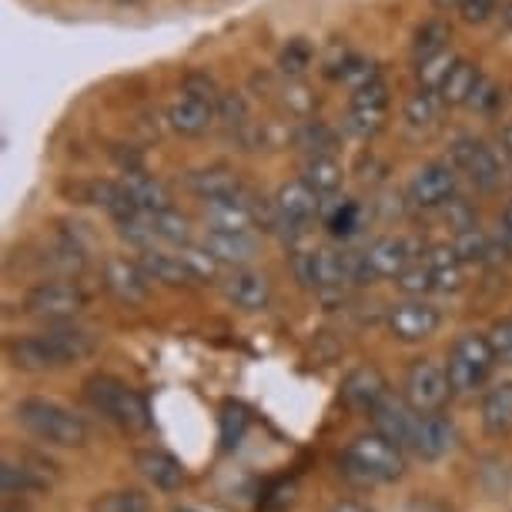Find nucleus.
Here are the masks:
<instances>
[{"instance_id": "nucleus-14", "label": "nucleus", "mask_w": 512, "mask_h": 512, "mask_svg": "<svg viewBox=\"0 0 512 512\" xmlns=\"http://www.w3.org/2000/svg\"><path fill=\"white\" fill-rule=\"evenodd\" d=\"M459 442V432H456V422L446 419L442 412H425L419 415V429H415V452L422 459H446Z\"/></svg>"}, {"instance_id": "nucleus-49", "label": "nucleus", "mask_w": 512, "mask_h": 512, "mask_svg": "<svg viewBox=\"0 0 512 512\" xmlns=\"http://www.w3.org/2000/svg\"><path fill=\"white\" fill-rule=\"evenodd\" d=\"M446 218H449V228H452V231L476 228V208H472L469 201H462L459 195L446 205Z\"/></svg>"}, {"instance_id": "nucleus-42", "label": "nucleus", "mask_w": 512, "mask_h": 512, "mask_svg": "<svg viewBox=\"0 0 512 512\" xmlns=\"http://www.w3.org/2000/svg\"><path fill=\"white\" fill-rule=\"evenodd\" d=\"M312 44L308 41H288L285 47H282V54H278V67H282V74H288V77H302L308 67H312Z\"/></svg>"}, {"instance_id": "nucleus-52", "label": "nucleus", "mask_w": 512, "mask_h": 512, "mask_svg": "<svg viewBox=\"0 0 512 512\" xmlns=\"http://www.w3.org/2000/svg\"><path fill=\"white\" fill-rule=\"evenodd\" d=\"M496 151L512 164V121H502L496 131Z\"/></svg>"}, {"instance_id": "nucleus-4", "label": "nucleus", "mask_w": 512, "mask_h": 512, "mask_svg": "<svg viewBox=\"0 0 512 512\" xmlns=\"http://www.w3.org/2000/svg\"><path fill=\"white\" fill-rule=\"evenodd\" d=\"M342 466L345 476L355 482H395L405 472V456L402 446H395L382 432H369L345 449Z\"/></svg>"}, {"instance_id": "nucleus-3", "label": "nucleus", "mask_w": 512, "mask_h": 512, "mask_svg": "<svg viewBox=\"0 0 512 512\" xmlns=\"http://www.w3.org/2000/svg\"><path fill=\"white\" fill-rule=\"evenodd\" d=\"M84 399L94 412H101L104 419L121 425L124 432H144L151 429V409L148 399L141 392H134L131 385H124L114 375H91L84 382Z\"/></svg>"}, {"instance_id": "nucleus-1", "label": "nucleus", "mask_w": 512, "mask_h": 512, "mask_svg": "<svg viewBox=\"0 0 512 512\" xmlns=\"http://www.w3.org/2000/svg\"><path fill=\"white\" fill-rule=\"evenodd\" d=\"M101 338L88 332V328H77V325H54L47 332L37 335H24L7 342V362L14 365L17 372H54L64 369V365H74L81 359H91L98 352Z\"/></svg>"}, {"instance_id": "nucleus-13", "label": "nucleus", "mask_w": 512, "mask_h": 512, "mask_svg": "<svg viewBox=\"0 0 512 512\" xmlns=\"http://www.w3.org/2000/svg\"><path fill=\"white\" fill-rule=\"evenodd\" d=\"M375 422V432H382L385 439H392L395 446H415V429H419V412L412 409L405 399L385 395V399L369 412Z\"/></svg>"}, {"instance_id": "nucleus-28", "label": "nucleus", "mask_w": 512, "mask_h": 512, "mask_svg": "<svg viewBox=\"0 0 512 512\" xmlns=\"http://www.w3.org/2000/svg\"><path fill=\"white\" fill-rule=\"evenodd\" d=\"M124 191H128V198L138 205L141 211H164V208H175L171 205V191L161 185L158 178L151 175H141V171H128V175L121 178Z\"/></svg>"}, {"instance_id": "nucleus-19", "label": "nucleus", "mask_w": 512, "mask_h": 512, "mask_svg": "<svg viewBox=\"0 0 512 512\" xmlns=\"http://www.w3.org/2000/svg\"><path fill=\"white\" fill-rule=\"evenodd\" d=\"M221 288H225L228 302L245 308V312H262L272 302V282L262 272H251V268H235L221 282Z\"/></svg>"}, {"instance_id": "nucleus-11", "label": "nucleus", "mask_w": 512, "mask_h": 512, "mask_svg": "<svg viewBox=\"0 0 512 512\" xmlns=\"http://www.w3.org/2000/svg\"><path fill=\"white\" fill-rule=\"evenodd\" d=\"M442 325V312L432 302H422V298H412V302L395 305L389 312V332L405 345L425 342L439 332Z\"/></svg>"}, {"instance_id": "nucleus-17", "label": "nucleus", "mask_w": 512, "mask_h": 512, "mask_svg": "<svg viewBox=\"0 0 512 512\" xmlns=\"http://www.w3.org/2000/svg\"><path fill=\"white\" fill-rule=\"evenodd\" d=\"M201 245L215 255V262L231 265V268H248L258 258V238L251 235V231H215V228H208Z\"/></svg>"}, {"instance_id": "nucleus-29", "label": "nucleus", "mask_w": 512, "mask_h": 512, "mask_svg": "<svg viewBox=\"0 0 512 512\" xmlns=\"http://www.w3.org/2000/svg\"><path fill=\"white\" fill-rule=\"evenodd\" d=\"M442 108H446V104H442L439 91L419 88L415 94H409V101H405L402 118H405V124H409L412 131H429V128H436V124H439Z\"/></svg>"}, {"instance_id": "nucleus-48", "label": "nucleus", "mask_w": 512, "mask_h": 512, "mask_svg": "<svg viewBox=\"0 0 512 512\" xmlns=\"http://www.w3.org/2000/svg\"><path fill=\"white\" fill-rule=\"evenodd\" d=\"M456 11L469 27H482L486 21H492V14H496V0H459Z\"/></svg>"}, {"instance_id": "nucleus-43", "label": "nucleus", "mask_w": 512, "mask_h": 512, "mask_svg": "<svg viewBox=\"0 0 512 512\" xmlns=\"http://www.w3.org/2000/svg\"><path fill=\"white\" fill-rule=\"evenodd\" d=\"M181 91H185V98H195L205 104H218V98H221L218 81L208 71H188L181 77Z\"/></svg>"}, {"instance_id": "nucleus-38", "label": "nucleus", "mask_w": 512, "mask_h": 512, "mask_svg": "<svg viewBox=\"0 0 512 512\" xmlns=\"http://www.w3.org/2000/svg\"><path fill=\"white\" fill-rule=\"evenodd\" d=\"M0 486H4L7 496H17V492H21V496H27V492L44 489L47 482L37 479L27 466H17V462L4 459V466H0Z\"/></svg>"}, {"instance_id": "nucleus-36", "label": "nucleus", "mask_w": 512, "mask_h": 512, "mask_svg": "<svg viewBox=\"0 0 512 512\" xmlns=\"http://www.w3.org/2000/svg\"><path fill=\"white\" fill-rule=\"evenodd\" d=\"M459 61V54L446 47V51L425 57V61L415 64V81H419V88H429V91H439L442 81H446V74L452 71V64Z\"/></svg>"}, {"instance_id": "nucleus-15", "label": "nucleus", "mask_w": 512, "mask_h": 512, "mask_svg": "<svg viewBox=\"0 0 512 512\" xmlns=\"http://www.w3.org/2000/svg\"><path fill=\"white\" fill-rule=\"evenodd\" d=\"M412 241L405 235H382L365 248V262L375 278H399L412 265Z\"/></svg>"}, {"instance_id": "nucleus-35", "label": "nucleus", "mask_w": 512, "mask_h": 512, "mask_svg": "<svg viewBox=\"0 0 512 512\" xmlns=\"http://www.w3.org/2000/svg\"><path fill=\"white\" fill-rule=\"evenodd\" d=\"M449 47V24L439 21V17H432V21H425L419 31H415V41H412V57L415 64L425 61V57L439 54Z\"/></svg>"}, {"instance_id": "nucleus-37", "label": "nucleus", "mask_w": 512, "mask_h": 512, "mask_svg": "<svg viewBox=\"0 0 512 512\" xmlns=\"http://www.w3.org/2000/svg\"><path fill=\"white\" fill-rule=\"evenodd\" d=\"M91 512H151V499L138 489L104 492L91 502Z\"/></svg>"}, {"instance_id": "nucleus-34", "label": "nucleus", "mask_w": 512, "mask_h": 512, "mask_svg": "<svg viewBox=\"0 0 512 512\" xmlns=\"http://www.w3.org/2000/svg\"><path fill=\"white\" fill-rule=\"evenodd\" d=\"M452 248H456L462 265L489 262V258H492V235H486L479 225L466 228V231H456V235H452Z\"/></svg>"}, {"instance_id": "nucleus-33", "label": "nucleus", "mask_w": 512, "mask_h": 512, "mask_svg": "<svg viewBox=\"0 0 512 512\" xmlns=\"http://www.w3.org/2000/svg\"><path fill=\"white\" fill-rule=\"evenodd\" d=\"M325 211V228L332 238H352L355 231L362 228V205L359 201H335L332 208H322Z\"/></svg>"}, {"instance_id": "nucleus-26", "label": "nucleus", "mask_w": 512, "mask_h": 512, "mask_svg": "<svg viewBox=\"0 0 512 512\" xmlns=\"http://www.w3.org/2000/svg\"><path fill=\"white\" fill-rule=\"evenodd\" d=\"M298 178H305L318 195H335L345 181V171L338 164L335 154H305L302 168H298Z\"/></svg>"}, {"instance_id": "nucleus-40", "label": "nucleus", "mask_w": 512, "mask_h": 512, "mask_svg": "<svg viewBox=\"0 0 512 512\" xmlns=\"http://www.w3.org/2000/svg\"><path fill=\"white\" fill-rule=\"evenodd\" d=\"M248 432V412L238 402H225L221 409V449H235Z\"/></svg>"}, {"instance_id": "nucleus-6", "label": "nucleus", "mask_w": 512, "mask_h": 512, "mask_svg": "<svg viewBox=\"0 0 512 512\" xmlns=\"http://www.w3.org/2000/svg\"><path fill=\"white\" fill-rule=\"evenodd\" d=\"M449 161L459 168V175H466L476 191L482 195H492V191L502 188L506 181V171H502V154L496 148H489L486 141L476 138V134H456L449 144Z\"/></svg>"}, {"instance_id": "nucleus-32", "label": "nucleus", "mask_w": 512, "mask_h": 512, "mask_svg": "<svg viewBox=\"0 0 512 512\" xmlns=\"http://www.w3.org/2000/svg\"><path fill=\"white\" fill-rule=\"evenodd\" d=\"M148 215H151V228H154V235H158V241H164V245H178V248L191 245V221L185 215H178L175 208L148 211Z\"/></svg>"}, {"instance_id": "nucleus-55", "label": "nucleus", "mask_w": 512, "mask_h": 512, "mask_svg": "<svg viewBox=\"0 0 512 512\" xmlns=\"http://www.w3.org/2000/svg\"><path fill=\"white\" fill-rule=\"evenodd\" d=\"M502 228L512 231V198L506 201V208H502Z\"/></svg>"}, {"instance_id": "nucleus-7", "label": "nucleus", "mask_w": 512, "mask_h": 512, "mask_svg": "<svg viewBox=\"0 0 512 512\" xmlns=\"http://www.w3.org/2000/svg\"><path fill=\"white\" fill-rule=\"evenodd\" d=\"M459 178H462L459 168L449 158L446 161H429L409 178L405 198H409L412 208H422V211L446 208L449 201L459 195Z\"/></svg>"}, {"instance_id": "nucleus-24", "label": "nucleus", "mask_w": 512, "mask_h": 512, "mask_svg": "<svg viewBox=\"0 0 512 512\" xmlns=\"http://www.w3.org/2000/svg\"><path fill=\"white\" fill-rule=\"evenodd\" d=\"M141 268L148 272L151 282H161V285H171V288H181V285H195L198 275L195 268L185 262V255H168V251H141Z\"/></svg>"}, {"instance_id": "nucleus-25", "label": "nucleus", "mask_w": 512, "mask_h": 512, "mask_svg": "<svg viewBox=\"0 0 512 512\" xmlns=\"http://www.w3.org/2000/svg\"><path fill=\"white\" fill-rule=\"evenodd\" d=\"M479 419L486 436H506V432H512V382L492 385L486 399H482Z\"/></svg>"}, {"instance_id": "nucleus-10", "label": "nucleus", "mask_w": 512, "mask_h": 512, "mask_svg": "<svg viewBox=\"0 0 512 512\" xmlns=\"http://www.w3.org/2000/svg\"><path fill=\"white\" fill-rule=\"evenodd\" d=\"M292 268H295L298 282H302L305 288H315V292H335V288L349 285V278H345L342 251H332V248L298 251Z\"/></svg>"}, {"instance_id": "nucleus-31", "label": "nucleus", "mask_w": 512, "mask_h": 512, "mask_svg": "<svg viewBox=\"0 0 512 512\" xmlns=\"http://www.w3.org/2000/svg\"><path fill=\"white\" fill-rule=\"evenodd\" d=\"M389 124V108H379V104H349V114H345L342 128L352 134V138L369 141L375 134L385 131Z\"/></svg>"}, {"instance_id": "nucleus-57", "label": "nucleus", "mask_w": 512, "mask_h": 512, "mask_svg": "<svg viewBox=\"0 0 512 512\" xmlns=\"http://www.w3.org/2000/svg\"><path fill=\"white\" fill-rule=\"evenodd\" d=\"M506 185L512 188V164H509V171H506Z\"/></svg>"}, {"instance_id": "nucleus-23", "label": "nucleus", "mask_w": 512, "mask_h": 512, "mask_svg": "<svg viewBox=\"0 0 512 512\" xmlns=\"http://www.w3.org/2000/svg\"><path fill=\"white\" fill-rule=\"evenodd\" d=\"M215 118H218L215 104H205L195 98H178L168 108V128L181 134V138H201V134H208Z\"/></svg>"}, {"instance_id": "nucleus-41", "label": "nucleus", "mask_w": 512, "mask_h": 512, "mask_svg": "<svg viewBox=\"0 0 512 512\" xmlns=\"http://www.w3.org/2000/svg\"><path fill=\"white\" fill-rule=\"evenodd\" d=\"M338 81H342L349 91H359V88H369V84H375V81H382V77H379V67H375L372 61L349 54V61H345L342 71H338Z\"/></svg>"}, {"instance_id": "nucleus-47", "label": "nucleus", "mask_w": 512, "mask_h": 512, "mask_svg": "<svg viewBox=\"0 0 512 512\" xmlns=\"http://www.w3.org/2000/svg\"><path fill=\"white\" fill-rule=\"evenodd\" d=\"M489 345L496 352V362L512 365V318H502L489 328Z\"/></svg>"}, {"instance_id": "nucleus-56", "label": "nucleus", "mask_w": 512, "mask_h": 512, "mask_svg": "<svg viewBox=\"0 0 512 512\" xmlns=\"http://www.w3.org/2000/svg\"><path fill=\"white\" fill-rule=\"evenodd\" d=\"M432 4H436L439 11H452V7H459V0H432Z\"/></svg>"}, {"instance_id": "nucleus-46", "label": "nucleus", "mask_w": 512, "mask_h": 512, "mask_svg": "<svg viewBox=\"0 0 512 512\" xmlns=\"http://www.w3.org/2000/svg\"><path fill=\"white\" fill-rule=\"evenodd\" d=\"M282 94H285V108L292 111V114H298V118H308V114L315 111V94L305 88L298 77H288V84L282 88Z\"/></svg>"}, {"instance_id": "nucleus-8", "label": "nucleus", "mask_w": 512, "mask_h": 512, "mask_svg": "<svg viewBox=\"0 0 512 512\" xmlns=\"http://www.w3.org/2000/svg\"><path fill=\"white\" fill-rule=\"evenodd\" d=\"M402 392H405V402H409L419 415L439 412L442 405L449 402V395H452V382H449L446 365H439L432 359L412 362L409 372H405Z\"/></svg>"}, {"instance_id": "nucleus-21", "label": "nucleus", "mask_w": 512, "mask_h": 512, "mask_svg": "<svg viewBox=\"0 0 512 512\" xmlns=\"http://www.w3.org/2000/svg\"><path fill=\"white\" fill-rule=\"evenodd\" d=\"M134 469L161 492H175L185 486V469H181V462L171 456V452H161V449L134 452Z\"/></svg>"}, {"instance_id": "nucleus-27", "label": "nucleus", "mask_w": 512, "mask_h": 512, "mask_svg": "<svg viewBox=\"0 0 512 512\" xmlns=\"http://www.w3.org/2000/svg\"><path fill=\"white\" fill-rule=\"evenodd\" d=\"M482 71L472 61H466V57H459L456 64H452V71L446 74V81H442L439 88V98L446 108H466L472 91H476Z\"/></svg>"}, {"instance_id": "nucleus-44", "label": "nucleus", "mask_w": 512, "mask_h": 512, "mask_svg": "<svg viewBox=\"0 0 512 512\" xmlns=\"http://www.w3.org/2000/svg\"><path fill=\"white\" fill-rule=\"evenodd\" d=\"M395 285H399V292L405 295H425V292H436V275H432V268L419 262V265H409L405 272L395 278Z\"/></svg>"}, {"instance_id": "nucleus-2", "label": "nucleus", "mask_w": 512, "mask_h": 512, "mask_svg": "<svg viewBox=\"0 0 512 512\" xmlns=\"http://www.w3.org/2000/svg\"><path fill=\"white\" fill-rule=\"evenodd\" d=\"M17 422L24 425L31 436L41 442L61 449H81L88 442V422L81 415H74L71 409H64L61 402L51 399H21L14 405Z\"/></svg>"}, {"instance_id": "nucleus-5", "label": "nucleus", "mask_w": 512, "mask_h": 512, "mask_svg": "<svg viewBox=\"0 0 512 512\" xmlns=\"http://www.w3.org/2000/svg\"><path fill=\"white\" fill-rule=\"evenodd\" d=\"M492 369H496V352H492V345H489V335L466 332L452 342L449 362H446L452 392L469 395V392L482 389V385L489 382Z\"/></svg>"}, {"instance_id": "nucleus-18", "label": "nucleus", "mask_w": 512, "mask_h": 512, "mask_svg": "<svg viewBox=\"0 0 512 512\" xmlns=\"http://www.w3.org/2000/svg\"><path fill=\"white\" fill-rule=\"evenodd\" d=\"M185 185L191 195H198L201 201H215V198H241L245 195V181L238 178L235 168L228 164H208L201 171H191L185 178Z\"/></svg>"}, {"instance_id": "nucleus-53", "label": "nucleus", "mask_w": 512, "mask_h": 512, "mask_svg": "<svg viewBox=\"0 0 512 512\" xmlns=\"http://www.w3.org/2000/svg\"><path fill=\"white\" fill-rule=\"evenodd\" d=\"M499 21H502V27H506V31H512V0H506V4H502Z\"/></svg>"}, {"instance_id": "nucleus-50", "label": "nucleus", "mask_w": 512, "mask_h": 512, "mask_svg": "<svg viewBox=\"0 0 512 512\" xmlns=\"http://www.w3.org/2000/svg\"><path fill=\"white\" fill-rule=\"evenodd\" d=\"M352 104H379V108H389V88H385V81H375L369 88L352 91Z\"/></svg>"}, {"instance_id": "nucleus-39", "label": "nucleus", "mask_w": 512, "mask_h": 512, "mask_svg": "<svg viewBox=\"0 0 512 512\" xmlns=\"http://www.w3.org/2000/svg\"><path fill=\"white\" fill-rule=\"evenodd\" d=\"M218 118L228 124V128H238L245 131L248 121H251V108H248V98L241 91H221V98L215 104Z\"/></svg>"}, {"instance_id": "nucleus-54", "label": "nucleus", "mask_w": 512, "mask_h": 512, "mask_svg": "<svg viewBox=\"0 0 512 512\" xmlns=\"http://www.w3.org/2000/svg\"><path fill=\"white\" fill-rule=\"evenodd\" d=\"M332 512H369L365 506H359V502H338V506Z\"/></svg>"}, {"instance_id": "nucleus-58", "label": "nucleus", "mask_w": 512, "mask_h": 512, "mask_svg": "<svg viewBox=\"0 0 512 512\" xmlns=\"http://www.w3.org/2000/svg\"><path fill=\"white\" fill-rule=\"evenodd\" d=\"M118 4H138V0H118Z\"/></svg>"}, {"instance_id": "nucleus-45", "label": "nucleus", "mask_w": 512, "mask_h": 512, "mask_svg": "<svg viewBox=\"0 0 512 512\" xmlns=\"http://www.w3.org/2000/svg\"><path fill=\"white\" fill-rule=\"evenodd\" d=\"M499 104H502V88H499L496 81H492V77L482 74L466 108H469V111H476V114H492V111L499 108Z\"/></svg>"}, {"instance_id": "nucleus-51", "label": "nucleus", "mask_w": 512, "mask_h": 512, "mask_svg": "<svg viewBox=\"0 0 512 512\" xmlns=\"http://www.w3.org/2000/svg\"><path fill=\"white\" fill-rule=\"evenodd\" d=\"M432 275H436V292H459L462 288V265L432 268Z\"/></svg>"}, {"instance_id": "nucleus-12", "label": "nucleus", "mask_w": 512, "mask_h": 512, "mask_svg": "<svg viewBox=\"0 0 512 512\" xmlns=\"http://www.w3.org/2000/svg\"><path fill=\"white\" fill-rule=\"evenodd\" d=\"M104 288L124 305H144L151 292V278L141 268V262L111 255L108 262H104Z\"/></svg>"}, {"instance_id": "nucleus-59", "label": "nucleus", "mask_w": 512, "mask_h": 512, "mask_svg": "<svg viewBox=\"0 0 512 512\" xmlns=\"http://www.w3.org/2000/svg\"><path fill=\"white\" fill-rule=\"evenodd\" d=\"M178 512H195V509H178Z\"/></svg>"}, {"instance_id": "nucleus-20", "label": "nucleus", "mask_w": 512, "mask_h": 512, "mask_svg": "<svg viewBox=\"0 0 512 512\" xmlns=\"http://www.w3.org/2000/svg\"><path fill=\"white\" fill-rule=\"evenodd\" d=\"M385 395H389V385L375 365H362V369L345 375L342 382V402L355 412H372Z\"/></svg>"}, {"instance_id": "nucleus-30", "label": "nucleus", "mask_w": 512, "mask_h": 512, "mask_svg": "<svg viewBox=\"0 0 512 512\" xmlns=\"http://www.w3.org/2000/svg\"><path fill=\"white\" fill-rule=\"evenodd\" d=\"M292 144H295L298 151H305V154H335L338 131L328 128V124L318 121V118H305L292 131Z\"/></svg>"}, {"instance_id": "nucleus-9", "label": "nucleus", "mask_w": 512, "mask_h": 512, "mask_svg": "<svg viewBox=\"0 0 512 512\" xmlns=\"http://www.w3.org/2000/svg\"><path fill=\"white\" fill-rule=\"evenodd\" d=\"M84 308H88V292L71 282H41L24 295V312L37 318H51V322L74 318Z\"/></svg>"}, {"instance_id": "nucleus-22", "label": "nucleus", "mask_w": 512, "mask_h": 512, "mask_svg": "<svg viewBox=\"0 0 512 512\" xmlns=\"http://www.w3.org/2000/svg\"><path fill=\"white\" fill-rule=\"evenodd\" d=\"M208 228L215 231H251L258 225L255 221V211L248 205V191L241 198H215V201H205V211H201Z\"/></svg>"}, {"instance_id": "nucleus-16", "label": "nucleus", "mask_w": 512, "mask_h": 512, "mask_svg": "<svg viewBox=\"0 0 512 512\" xmlns=\"http://www.w3.org/2000/svg\"><path fill=\"white\" fill-rule=\"evenodd\" d=\"M275 205L282 211L285 221H298V225H312V221L322 215V195L308 185L305 178H295V181H285V185H278L275 191Z\"/></svg>"}]
</instances>
